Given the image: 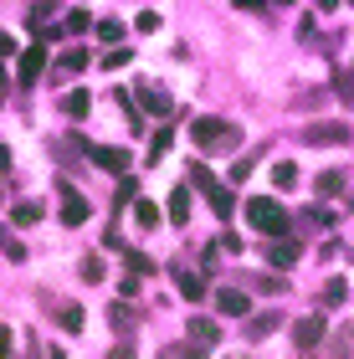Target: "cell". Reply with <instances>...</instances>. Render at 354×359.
<instances>
[{
  "label": "cell",
  "instance_id": "13",
  "mask_svg": "<svg viewBox=\"0 0 354 359\" xmlns=\"http://www.w3.org/2000/svg\"><path fill=\"white\" fill-rule=\"evenodd\" d=\"M205 201H211L216 221H231V210H236V195H231V185H216L211 195H205Z\"/></svg>",
  "mask_w": 354,
  "mask_h": 359
},
{
  "label": "cell",
  "instance_id": "7",
  "mask_svg": "<svg viewBox=\"0 0 354 359\" xmlns=\"http://www.w3.org/2000/svg\"><path fill=\"white\" fill-rule=\"evenodd\" d=\"M298 257H303V241H293V236H272L267 262L278 267V272H293V267H298Z\"/></svg>",
  "mask_w": 354,
  "mask_h": 359
},
{
  "label": "cell",
  "instance_id": "21",
  "mask_svg": "<svg viewBox=\"0 0 354 359\" xmlns=\"http://www.w3.org/2000/svg\"><path fill=\"white\" fill-rule=\"evenodd\" d=\"M272 329H278V313H257V318H247V339L257 344V339H267Z\"/></svg>",
  "mask_w": 354,
  "mask_h": 359
},
{
  "label": "cell",
  "instance_id": "6",
  "mask_svg": "<svg viewBox=\"0 0 354 359\" xmlns=\"http://www.w3.org/2000/svg\"><path fill=\"white\" fill-rule=\"evenodd\" d=\"M57 190H62V226H83L93 216V205L72 190V180H57Z\"/></svg>",
  "mask_w": 354,
  "mask_h": 359
},
{
  "label": "cell",
  "instance_id": "41",
  "mask_svg": "<svg viewBox=\"0 0 354 359\" xmlns=\"http://www.w3.org/2000/svg\"><path fill=\"white\" fill-rule=\"evenodd\" d=\"M11 354V329H0V359Z\"/></svg>",
  "mask_w": 354,
  "mask_h": 359
},
{
  "label": "cell",
  "instance_id": "12",
  "mask_svg": "<svg viewBox=\"0 0 354 359\" xmlns=\"http://www.w3.org/2000/svg\"><path fill=\"white\" fill-rule=\"evenodd\" d=\"M175 283H180V292H185L190 303H200V298H205V277H200V272H185V267H175Z\"/></svg>",
  "mask_w": 354,
  "mask_h": 359
},
{
  "label": "cell",
  "instance_id": "18",
  "mask_svg": "<svg viewBox=\"0 0 354 359\" xmlns=\"http://www.w3.org/2000/svg\"><path fill=\"white\" fill-rule=\"evenodd\" d=\"M293 221H298V226H308V231H329V226H334V216H329L324 205H308V210H298Z\"/></svg>",
  "mask_w": 354,
  "mask_h": 359
},
{
  "label": "cell",
  "instance_id": "45",
  "mask_svg": "<svg viewBox=\"0 0 354 359\" xmlns=\"http://www.w3.org/2000/svg\"><path fill=\"white\" fill-rule=\"evenodd\" d=\"M272 6H293V0H272Z\"/></svg>",
  "mask_w": 354,
  "mask_h": 359
},
{
  "label": "cell",
  "instance_id": "25",
  "mask_svg": "<svg viewBox=\"0 0 354 359\" xmlns=\"http://www.w3.org/2000/svg\"><path fill=\"white\" fill-rule=\"evenodd\" d=\"M334 93H339V103L354 108V72H334Z\"/></svg>",
  "mask_w": 354,
  "mask_h": 359
},
{
  "label": "cell",
  "instance_id": "24",
  "mask_svg": "<svg viewBox=\"0 0 354 359\" xmlns=\"http://www.w3.org/2000/svg\"><path fill=\"white\" fill-rule=\"evenodd\" d=\"M190 185H196V190H200V195H211V190H216V185H221V180H216V175H211V170H205V165H190Z\"/></svg>",
  "mask_w": 354,
  "mask_h": 359
},
{
  "label": "cell",
  "instance_id": "31",
  "mask_svg": "<svg viewBox=\"0 0 354 359\" xmlns=\"http://www.w3.org/2000/svg\"><path fill=\"white\" fill-rule=\"evenodd\" d=\"M134 226H159V210L149 201H134Z\"/></svg>",
  "mask_w": 354,
  "mask_h": 359
},
{
  "label": "cell",
  "instance_id": "33",
  "mask_svg": "<svg viewBox=\"0 0 354 359\" xmlns=\"http://www.w3.org/2000/svg\"><path fill=\"white\" fill-rule=\"evenodd\" d=\"M257 154H262V149H257ZM257 154H241L236 165H231V180H247V175L257 170Z\"/></svg>",
  "mask_w": 354,
  "mask_h": 359
},
{
  "label": "cell",
  "instance_id": "40",
  "mask_svg": "<svg viewBox=\"0 0 354 359\" xmlns=\"http://www.w3.org/2000/svg\"><path fill=\"white\" fill-rule=\"evenodd\" d=\"M6 93H11V72L0 67V103H6Z\"/></svg>",
  "mask_w": 354,
  "mask_h": 359
},
{
  "label": "cell",
  "instance_id": "20",
  "mask_svg": "<svg viewBox=\"0 0 354 359\" xmlns=\"http://www.w3.org/2000/svg\"><path fill=\"white\" fill-rule=\"evenodd\" d=\"M272 185L278 190H298V165L293 159H278V165H272Z\"/></svg>",
  "mask_w": 354,
  "mask_h": 359
},
{
  "label": "cell",
  "instance_id": "27",
  "mask_svg": "<svg viewBox=\"0 0 354 359\" xmlns=\"http://www.w3.org/2000/svg\"><path fill=\"white\" fill-rule=\"evenodd\" d=\"M98 41L103 46H118L123 41V21H98Z\"/></svg>",
  "mask_w": 354,
  "mask_h": 359
},
{
  "label": "cell",
  "instance_id": "16",
  "mask_svg": "<svg viewBox=\"0 0 354 359\" xmlns=\"http://www.w3.org/2000/svg\"><path fill=\"white\" fill-rule=\"evenodd\" d=\"M139 108H144V113H154V118H170V113H175V97H165V93H154V88H149V93L139 97Z\"/></svg>",
  "mask_w": 354,
  "mask_h": 359
},
{
  "label": "cell",
  "instance_id": "26",
  "mask_svg": "<svg viewBox=\"0 0 354 359\" xmlns=\"http://www.w3.org/2000/svg\"><path fill=\"white\" fill-rule=\"evenodd\" d=\"M0 252H6L11 262H26V247H21V241H15V236L6 231V226H0Z\"/></svg>",
  "mask_w": 354,
  "mask_h": 359
},
{
  "label": "cell",
  "instance_id": "29",
  "mask_svg": "<svg viewBox=\"0 0 354 359\" xmlns=\"http://www.w3.org/2000/svg\"><path fill=\"white\" fill-rule=\"evenodd\" d=\"M88 26H93V15H88V11H67V21H62V31H72V36H83Z\"/></svg>",
  "mask_w": 354,
  "mask_h": 359
},
{
  "label": "cell",
  "instance_id": "43",
  "mask_svg": "<svg viewBox=\"0 0 354 359\" xmlns=\"http://www.w3.org/2000/svg\"><path fill=\"white\" fill-rule=\"evenodd\" d=\"M334 6H339V0H318V11H334Z\"/></svg>",
  "mask_w": 354,
  "mask_h": 359
},
{
  "label": "cell",
  "instance_id": "22",
  "mask_svg": "<svg viewBox=\"0 0 354 359\" xmlns=\"http://www.w3.org/2000/svg\"><path fill=\"white\" fill-rule=\"evenodd\" d=\"M11 221H15V226H36V221H41V205H36V201L11 205Z\"/></svg>",
  "mask_w": 354,
  "mask_h": 359
},
{
  "label": "cell",
  "instance_id": "28",
  "mask_svg": "<svg viewBox=\"0 0 354 359\" xmlns=\"http://www.w3.org/2000/svg\"><path fill=\"white\" fill-rule=\"evenodd\" d=\"M128 62H134V52H128V46H108L103 67H108V72H118V67H128Z\"/></svg>",
  "mask_w": 354,
  "mask_h": 359
},
{
  "label": "cell",
  "instance_id": "42",
  "mask_svg": "<svg viewBox=\"0 0 354 359\" xmlns=\"http://www.w3.org/2000/svg\"><path fill=\"white\" fill-rule=\"evenodd\" d=\"M0 170H11V144H0Z\"/></svg>",
  "mask_w": 354,
  "mask_h": 359
},
{
  "label": "cell",
  "instance_id": "17",
  "mask_svg": "<svg viewBox=\"0 0 354 359\" xmlns=\"http://www.w3.org/2000/svg\"><path fill=\"white\" fill-rule=\"evenodd\" d=\"M313 190H318V201H334V195H344V175L339 170H324L313 180Z\"/></svg>",
  "mask_w": 354,
  "mask_h": 359
},
{
  "label": "cell",
  "instance_id": "35",
  "mask_svg": "<svg viewBox=\"0 0 354 359\" xmlns=\"http://www.w3.org/2000/svg\"><path fill=\"white\" fill-rule=\"evenodd\" d=\"M108 318H114V329H118V334H128V329H134V323H128V308H123V303H114V308H108Z\"/></svg>",
  "mask_w": 354,
  "mask_h": 359
},
{
  "label": "cell",
  "instance_id": "32",
  "mask_svg": "<svg viewBox=\"0 0 354 359\" xmlns=\"http://www.w3.org/2000/svg\"><path fill=\"white\" fill-rule=\"evenodd\" d=\"M344 298H349V287H344V283H339V277H334V283H329V287H324V308H339V303H344Z\"/></svg>",
  "mask_w": 354,
  "mask_h": 359
},
{
  "label": "cell",
  "instance_id": "5",
  "mask_svg": "<svg viewBox=\"0 0 354 359\" xmlns=\"http://www.w3.org/2000/svg\"><path fill=\"white\" fill-rule=\"evenodd\" d=\"M318 344H324V313L298 318V323H293V349H298V354H313Z\"/></svg>",
  "mask_w": 354,
  "mask_h": 359
},
{
  "label": "cell",
  "instance_id": "1",
  "mask_svg": "<svg viewBox=\"0 0 354 359\" xmlns=\"http://www.w3.org/2000/svg\"><path fill=\"white\" fill-rule=\"evenodd\" d=\"M190 144H196L200 154H236V149H241V128L226 123V118L200 113V118L190 123Z\"/></svg>",
  "mask_w": 354,
  "mask_h": 359
},
{
  "label": "cell",
  "instance_id": "15",
  "mask_svg": "<svg viewBox=\"0 0 354 359\" xmlns=\"http://www.w3.org/2000/svg\"><path fill=\"white\" fill-rule=\"evenodd\" d=\"M88 108H93V93H83V88H72L62 97V113H67V118H88Z\"/></svg>",
  "mask_w": 354,
  "mask_h": 359
},
{
  "label": "cell",
  "instance_id": "39",
  "mask_svg": "<svg viewBox=\"0 0 354 359\" xmlns=\"http://www.w3.org/2000/svg\"><path fill=\"white\" fill-rule=\"evenodd\" d=\"M236 6H241V11H257V15H262V11L272 6V0H236Z\"/></svg>",
  "mask_w": 354,
  "mask_h": 359
},
{
  "label": "cell",
  "instance_id": "36",
  "mask_svg": "<svg viewBox=\"0 0 354 359\" xmlns=\"http://www.w3.org/2000/svg\"><path fill=\"white\" fill-rule=\"evenodd\" d=\"M118 201H123V205H128V201H139V185H134L128 175H118Z\"/></svg>",
  "mask_w": 354,
  "mask_h": 359
},
{
  "label": "cell",
  "instance_id": "14",
  "mask_svg": "<svg viewBox=\"0 0 354 359\" xmlns=\"http://www.w3.org/2000/svg\"><path fill=\"white\" fill-rule=\"evenodd\" d=\"M165 210H170V221H175V226H185V221H190V190H185V185H175Z\"/></svg>",
  "mask_w": 354,
  "mask_h": 359
},
{
  "label": "cell",
  "instance_id": "23",
  "mask_svg": "<svg viewBox=\"0 0 354 359\" xmlns=\"http://www.w3.org/2000/svg\"><path fill=\"white\" fill-rule=\"evenodd\" d=\"M170 144H175V128L165 123V128L154 134V144H149V165H159V159H165V149H170Z\"/></svg>",
  "mask_w": 354,
  "mask_h": 359
},
{
  "label": "cell",
  "instance_id": "34",
  "mask_svg": "<svg viewBox=\"0 0 354 359\" xmlns=\"http://www.w3.org/2000/svg\"><path fill=\"white\" fill-rule=\"evenodd\" d=\"M128 272L149 277V272H154V262H149V257H144V252H128Z\"/></svg>",
  "mask_w": 354,
  "mask_h": 359
},
{
  "label": "cell",
  "instance_id": "10",
  "mask_svg": "<svg viewBox=\"0 0 354 359\" xmlns=\"http://www.w3.org/2000/svg\"><path fill=\"white\" fill-rule=\"evenodd\" d=\"M83 67H88V52H83V46H67V52L57 57V67H52V77L62 83V77H77Z\"/></svg>",
  "mask_w": 354,
  "mask_h": 359
},
{
  "label": "cell",
  "instance_id": "4",
  "mask_svg": "<svg viewBox=\"0 0 354 359\" xmlns=\"http://www.w3.org/2000/svg\"><path fill=\"white\" fill-rule=\"evenodd\" d=\"M83 154H88L98 170H108V175H128V165H134L128 149H118V144H83Z\"/></svg>",
  "mask_w": 354,
  "mask_h": 359
},
{
  "label": "cell",
  "instance_id": "37",
  "mask_svg": "<svg viewBox=\"0 0 354 359\" xmlns=\"http://www.w3.org/2000/svg\"><path fill=\"white\" fill-rule=\"evenodd\" d=\"M134 26H139V31H159V15L144 11V15H134Z\"/></svg>",
  "mask_w": 354,
  "mask_h": 359
},
{
  "label": "cell",
  "instance_id": "3",
  "mask_svg": "<svg viewBox=\"0 0 354 359\" xmlns=\"http://www.w3.org/2000/svg\"><path fill=\"white\" fill-rule=\"evenodd\" d=\"M354 128L339 123V118H324V123H308L303 128V144H313V149H334V144H349Z\"/></svg>",
  "mask_w": 354,
  "mask_h": 359
},
{
  "label": "cell",
  "instance_id": "44",
  "mask_svg": "<svg viewBox=\"0 0 354 359\" xmlns=\"http://www.w3.org/2000/svg\"><path fill=\"white\" fill-rule=\"evenodd\" d=\"M0 201H6V180H0Z\"/></svg>",
  "mask_w": 354,
  "mask_h": 359
},
{
  "label": "cell",
  "instance_id": "19",
  "mask_svg": "<svg viewBox=\"0 0 354 359\" xmlns=\"http://www.w3.org/2000/svg\"><path fill=\"white\" fill-rule=\"evenodd\" d=\"M57 323H62V329H67V334H83L88 313H83V308H77V303H62V308H57Z\"/></svg>",
  "mask_w": 354,
  "mask_h": 359
},
{
  "label": "cell",
  "instance_id": "9",
  "mask_svg": "<svg viewBox=\"0 0 354 359\" xmlns=\"http://www.w3.org/2000/svg\"><path fill=\"white\" fill-rule=\"evenodd\" d=\"M216 308H221L226 318H247V313H252V298H247L241 287H216Z\"/></svg>",
  "mask_w": 354,
  "mask_h": 359
},
{
  "label": "cell",
  "instance_id": "8",
  "mask_svg": "<svg viewBox=\"0 0 354 359\" xmlns=\"http://www.w3.org/2000/svg\"><path fill=\"white\" fill-rule=\"evenodd\" d=\"M41 72H46V46L36 41V46H26V52L15 57V77H21V83H36Z\"/></svg>",
  "mask_w": 354,
  "mask_h": 359
},
{
  "label": "cell",
  "instance_id": "38",
  "mask_svg": "<svg viewBox=\"0 0 354 359\" xmlns=\"http://www.w3.org/2000/svg\"><path fill=\"white\" fill-rule=\"evenodd\" d=\"M11 57H21V52H15V41L6 36V31H0V62H11Z\"/></svg>",
  "mask_w": 354,
  "mask_h": 359
},
{
  "label": "cell",
  "instance_id": "30",
  "mask_svg": "<svg viewBox=\"0 0 354 359\" xmlns=\"http://www.w3.org/2000/svg\"><path fill=\"white\" fill-rule=\"evenodd\" d=\"M77 272H83L88 283H103V277H108V267H103V257H83V267H77Z\"/></svg>",
  "mask_w": 354,
  "mask_h": 359
},
{
  "label": "cell",
  "instance_id": "11",
  "mask_svg": "<svg viewBox=\"0 0 354 359\" xmlns=\"http://www.w3.org/2000/svg\"><path fill=\"white\" fill-rule=\"evenodd\" d=\"M190 339H196V344H221V323L216 318H190Z\"/></svg>",
  "mask_w": 354,
  "mask_h": 359
},
{
  "label": "cell",
  "instance_id": "2",
  "mask_svg": "<svg viewBox=\"0 0 354 359\" xmlns=\"http://www.w3.org/2000/svg\"><path fill=\"white\" fill-rule=\"evenodd\" d=\"M247 226H252L257 236H267V241H272V236H293V231H298V221L287 216V210L272 201V195H252V201H247Z\"/></svg>",
  "mask_w": 354,
  "mask_h": 359
}]
</instances>
